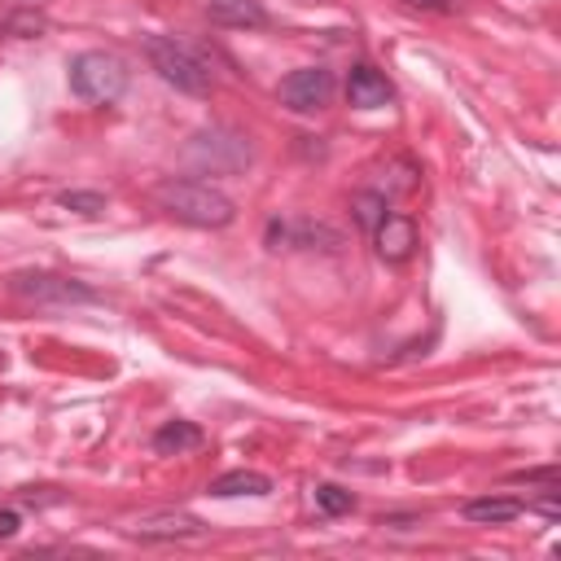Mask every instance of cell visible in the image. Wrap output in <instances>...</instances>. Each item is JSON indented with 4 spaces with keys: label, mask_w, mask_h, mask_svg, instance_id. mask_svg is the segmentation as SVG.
<instances>
[{
    "label": "cell",
    "mask_w": 561,
    "mask_h": 561,
    "mask_svg": "<svg viewBox=\"0 0 561 561\" xmlns=\"http://www.w3.org/2000/svg\"><path fill=\"white\" fill-rule=\"evenodd\" d=\"M57 206H66V210H75V215H101V210H105V197L92 193V188H70V193L57 197Z\"/></svg>",
    "instance_id": "obj_17"
},
{
    "label": "cell",
    "mask_w": 561,
    "mask_h": 561,
    "mask_svg": "<svg viewBox=\"0 0 561 561\" xmlns=\"http://www.w3.org/2000/svg\"><path fill=\"white\" fill-rule=\"evenodd\" d=\"M9 294L13 298H26V302H39V307H75V302H92L96 294L70 276H57V272H13L9 280Z\"/></svg>",
    "instance_id": "obj_5"
},
{
    "label": "cell",
    "mask_w": 561,
    "mask_h": 561,
    "mask_svg": "<svg viewBox=\"0 0 561 561\" xmlns=\"http://www.w3.org/2000/svg\"><path fill=\"white\" fill-rule=\"evenodd\" d=\"M206 526L193 517V513H149L131 526L136 539H149V543H167V539H197Z\"/></svg>",
    "instance_id": "obj_9"
},
{
    "label": "cell",
    "mask_w": 561,
    "mask_h": 561,
    "mask_svg": "<svg viewBox=\"0 0 561 561\" xmlns=\"http://www.w3.org/2000/svg\"><path fill=\"white\" fill-rule=\"evenodd\" d=\"M0 364H4V355H0Z\"/></svg>",
    "instance_id": "obj_21"
},
{
    "label": "cell",
    "mask_w": 561,
    "mask_h": 561,
    "mask_svg": "<svg viewBox=\"0 0 561 561\" xmlns=\"http://www.w3.org/2000/svg\"><path fill=\"white\" fill-rule=\"evenodd\" d=\"M184 153H188V162H193L197 171H210V175H232V171H241V167L250 162L245 136H237V131H228V127L197 131Z\"/></svg>",
    "instance_id": "obj_4"
},
{
    "label": "cell",
    "mask_w": 561,
    "mask_h": 561,
    "mask_svg": "<svg viewBox=\"0 0 561 561\" xmlns=\"http://www.w3.org/2000/svg\"><path fill=\"white\" fill-rule=\"evenodd\" d=\"M70 92L79 101H92V105H114L127 92V66H123V57H114L105 48L79 53L70 61Z\"/></svg>",
    "instance_id": "obj_3"
},
{
    "label": "cell",
    "mask_w": 561,
    "mask_h": 561,
    "mask_svg": "<svg viewBox=\"0 0 561 561\" xmlns=\"http://www.w3.org/2000/svg\"><path fill=\"white\" fill-rule=\"evenodd\" d=\"M202 430L193 425V421H162L158 430H153V451L158 456H180V451H193V447H202Z\"/></svg>",
    "instance_id": "obj_12"
},
{
    "label": "cell",
    "mask_w": 561,
    "mask_h": 561,
    "mask_svg": "<svg viewBox=\"0 0 561 561\" xmlns=\"http://www.w3.org/2000/svg\"><path fill=\"white\" fill-rule=\"evenodd\" d=\"M215 500H237V495H267L272 491V478L259 473V469H228L219 473L210 486H206Z\"/></svg>",
    "instance_id": "obj_10"
},
{
    "label": "cell",
    "mask_w": 561,
    "mask_h": 561,
    "mask_svg": "<svg viewBox=\"0 0 561 561\" xmlns=\"http://www.w3.org/2000/svg\"><path fill=\"white\" fill-rule=\"evenodd\" d=\"M44 31H48V18L35 13V9L0 13V35H22V39H31V35H44Z\"/></svg>",
    "instance_id": "obj_14"
},
{
    "label": "cell",
    "mask_w": 561,
    "mask_h": 561,
    "mask_svg": "<svg viewBox=\"0 0 561 561\" xmlns=\"http://www.w3.org/2000/svg\"><path fill=\"white\" fill-rule=\"evenodd\" d=\"M522 500H513V495H482V500H469L465 504V522L469 526H504V522H513V517H522Z\"/></svg>",
    "instance_id": "obj_11"
},
{
    "label": "cell",
    "mask_w": 561,
    "mask_h": 561,
    "mask_svg": "<svg viewBox=\"0 0 561 561\" xmlns=\"http://www.w3.org/2000/svg\"><path fill=\"white\" fill-rule=\"evenodd\" d=\"M206 13L219 26H267V9L259 0H210Z\"/></svg>",
    "instance_id": "obj_13"
},
{
    "label": "cell",
    "mask_w": 561,
    "mask_h": 561,
    "mask_svg": "<svg viewBox=\"0 0 561 561\" xmlns=\"http://www.w3.org/2000/svg\"><path fill=\"white\" fill-rule=\"evenodd\" d=\"M386 210H390V206H386V193H359V197H355V219H359L364 232H373Z\"/></svg>",
    "instance_id": "obj_16"
},
{
    "label": "cell",
    "mask_w": 561,
    "mask_h": 561,
    "mask_svg": "<svg viewBox=\"0 0 561 561\" xmlns=\"http://www.w3.org/2000/svg\"><path fill=\"white\" fill-rule=\"evenodd\" d=\"M513 482H539V486H557V469H552V465H543V469H522V473H513Z\"/></svg>",
    "instance_id": "obj_18"
},
{
    "label": "cell",
    "mask_w": 561,
    "mask_h": 561,
    "mask_svg": "<svg viewBox=\"0 0 561 561\" xmlns=\"http://www.w3.org/2000/svg\"><path fill=\"white\" fill-rule=\"evenodd\" d=\"M316 508H320L324 517H342V513L355 508V495H351L346 486H337V482H320V486H316Z\"/></svg>",
    "instance_id": "obj_15"
},
{
    "label": "cell",
    "mask_w": 561,
    "mask_h": 561,
    "mask_svg": "<svg viewBox=\"0 0 561 561\" xmlns=\"http://www.w3.org/2000/svg\"><path fill=\"white\" fill-rule=\"evenodd\" d=\"M145 57H149V66H153L175 92L210 96L215 75H210V61H206L193 44H184V39H175V35H149V39H145Z\"/></svg>",
    "instance_id": "obj_2"
},
{
    "label": "cell",
    "mask_w": 561,
    "mask_h": 561,
    "mask_svg": "<svg viewBox=\"0 0 561 561\" xmlns=\"http://www.w3.org/2000/svg\"><path fill=\"white\" fill-rule=\"evenodd\" d=\"M373 245L386 263H408L412 250H416V224L408 215H381V224L373 228Z\"/></svg>",
    "instance_id": "obj_7"
},
{
    "label": "cell",
    "mask_w": 561,
    "mask_h": 561,
    "mask_svg": "<svg viewBox=\"0 0 561 561\" xmlns=\"http://www.w3.org/2000/svg\"><path fill=\"white\" fill-rule=\"evenodd\" d=\"M346 96H351V105H359V110H381V105L394 101V83H390L377 66L359 61V66H351V75H346Z\"/></svg>",
    "instance_id": "obj_8"
},
{
    "label": "cell",
    "mask_w": 561,
    "mask_h": 561,
    "mask_svg": "<svg viewBox=\"0 0 561 561\" xmlns=\"http://www.w3.org/2000/svg\"><path fill=\"white\" fill-rule=\"evenodd\" d=\"M153 202L171 215V219H180V224H188V228H224V224H232L237 219V206H232V197L228 193H219L215 184H206V180H162L158 188H153Z\"/></svg>",
    "instance_id": "obj_1"
},
{
    "label": "cell",
    "mask_w": 561,
    "mask_h": 561,
    "mask_svg": "<svg viewBox=\"0 0 561 561\" xmlns=\"http://www.w3.org/2000/svg\"><path fill=\"white\" fill-rule=\"evenodd\" d=\"M13 535H18V513L0 508V539H13Z\"/></svg>",
    "instance_id": "obj_20"
},
{
    "label": "cell",
    "mask_w": 561,
    "mask_h": 561,
    "mask_svg": "<svg viewBox=\"0 0 561 561\" xmlns=\"http://www.w3.org/2000/svg\"><path fill=\"white\" fill-rule=\"evenodd\" d=\"M333 92H337V79H333V70H324V66H298V70H289V75L280 79V88H276L280 105L294 110V114H316V110H324V105L333 101Z\"/></svg>",
    "instance_id": "obj_6"
},
{
    "label": "cell",
    "mask_w": 561,
    "mask_h": 561,
    "mask_svg": "<svg viewBox=\"0 0 561 561\" xmlns=\"http://www.w3.org/2000/svg\"><path fill=\"white\" fill-rule=\"evenodd\" d=\"M399 4H408V9H425V13H451V9H456V0H399Z\"/></svg>",
    "instance_id": "obj_19"
}]
</instances>
